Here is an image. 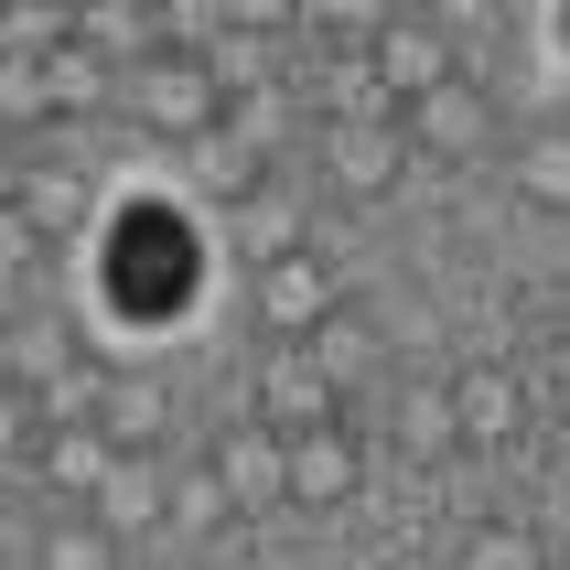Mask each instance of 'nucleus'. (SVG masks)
Here are the masks:
<instances>
[{"instance_id": "nucleus-1", "label": "nucleus", "mask_w": 570, "mask_h": 570, "mask_svg": "<svg viewBox=\"0 0 570 570\" xmlns=\"http://www.w3.org/2000/svg\"><path fill=\"white\" fill-rule=\"evenodd\" d=\"M129 108H140V129H161V140H216L226 119H237V97H226L216 55H184V43H161L151 65H129Z\"/></svg>"}, {"instance_id": "nucleus-2", "label": "nucleus", "mask_w": 570, "mask_h": 570, "mask_svg": "<svg viewBox=\"0 0 570 570\" xmlns=\"http://www.w3.org/2000/svg\"><path fill=\"white\" fill-rule=\"evenodd\" d=\"M248 420H269L291 442H302V431H334V420H345V377H334L313 345H281L258 366V387H248Z\"/></svg>"}, {"instance_id": "nucleus-3", "label": "nucleus", "mask_w": 570, "mask_h": 570, "mask_svg": "<svg viewBox=\"0 0 570 570\" xmlns=\"http://www.w3.org/2000/svg\"><path fill=\"white\" fill-rule=\"evenodd\" d=\"M345 313V281H334V258H269V269H258V323H269V334H281V345H313L323 323Z\"/></svg>"}, {"instance_id": "nucleus-4", "label": "nucleus", "mask_w": 570, "mask_h": 570, "mask_svg": "<svg viewBox=\"0 0 570 570\" xmlns=\"http://www.w3.org/2000/svg\"><path fill=\"white\" fill-rule=\"evenodd\" d=\"M410 161L420 151H410L399 119H334V129H323V173H334V194H355V205H377Z\"/></svg>"}, {"instance_id": "nucleus-5", "label": "nucleus", "mask_w": 570, "mask_h": 570, "mask_svg": "<svg viewBox=\"0 0 570 570\" xmlns=\"http://www.w3.org/2000/svg\"><path fill=\"white\" fill-rule=\"evenodd\" d=\"M399 129H410V151L431 161V173H442V161H484L495 151V97L484 87H442V97H420Z\"/></svg>"}, {"instance_id": "nucleus-6", "label": "nucleus", "mask_w": 570, "mask_h": 570, "mask_svg": "<svg viewBox=\"0 0 570 570\" xmlns=\"http://www.w3.org/2000/svg\"><path fill=\"white\" fill-rule=\"evenodd\" d=\"M387 76V97H399V119H410L420 97H442V87H463V65H452V32L442 22H387L377 32V55H366Z\"/></svg>"}, {"instance_id": "nucleus-7", "label": "nucleus", "mask_w": 570, "mask_h": 570, "mask_svg": "<svg viewBox=\"0 0 570 570\" xmlns=\"http://www.w3.org/2000/svg\"><path fill=\"white\" fill-rule=\"evenodd\" d=\"M216 474H226V495H237V517L291 507V431H269V420L226 431V442H216Z\"/></svg>"}, {"instance_id": "nucleus-8", "label": "nucleus", "mask_w": 570, "mask_h": 570, "mask_svg": "<svg viewBox=\"0 0 570 570\" xmlns=\"http://www.w3.org/2000/svg\"><path fill=\"white\" fill-rule=\"evenodd\" d=\"M355 484H366V452H355V431H345V420L291 442V507H345Z\"/></svg>"}, {"instance_id": "nucleus-9", "label": "nucleus", "mask_w": 570, "mask_h": 570, "mask_svg": "<svg viewBox=\"0 0 570 570\" xmlns=\"http://www.w3.org/2000/svg\"><path fill=\"white\" fill-rule=\"evenodd\" d=\"M119 463H129V452L108 442V431H55V442H43V484H55V495H76V507H97Z\"/></svg>"}, {"instance_id": "nucleus-10", "label": "nucleus", "mask_w": 570, "mask_h": 570, "mask_svg": "<svg viewBox=\"0 0 570 570\" xmlns=\"http://www.w3.org/2000/svg\"><path fill=\"white\" fill-rule=\"evenodd\" d=\"M108 366H97V355H76V366H65L55 387H32V420H43V442H55V431H97V410H108Z\"/></svg>"}, {"instance_id": "nucleus-11", "label": "nucleus", "mask_w": 570, "mask_h": 570, "mask_svg": "<svg viewBox=\"0 0 570 570\" xmlns=\"http://www.w3.org/2000/svg\"><path fill=\"white\" fill-rule=\"evenodd\" d=\"M452 420H463V442H517V377L507 366H463L452 377Z\"/></svg>"}, {"instance_id": "nucleus-12", "label": "nucleus", "mask_w": 570, "mask_h": 570, "mask_svg": "<svg viewBox=\"0 0 570 570\" xmlns=\"http://www.w3.org/2000/svg\"><path fill=\"white\" fill-rule=\"evenodd\" d=\"M97 517H108V528H173V484H161V463L151 452H129L119 474H108V495H97Z\"/></svg>"}, {"instance_id": "nucleus-13", "label": "nucleus", "mask_w": 570, "mask_h": 570, "mask_svg": "<svg viewBox=\"0 0 570 570\" xmlns=\"http://www.w3.org/2000/svg\"><path fill=\"white\" fill-rule=\"evenodd\" d=\"M237 248L269 269V258H302V194L291 184H258L248 205H237Z\"/></svg>"}, {"instance_id": "nucleus-14", "label": "nucleus", "mask_w": 570, "mask_h": 570, "mask_svg": "<svg viewBox=\"0 0 570 570\" xmlns=\"http://www.w3.org/2000/svg\"><path fill=\"white\" fill-rule=\"evenodd\" d=\"M97 431H108L119 452H161V442H173V399H161L151 377H119L108 410H97Z\"/></svg>"}, {"instance_id": "nucleus-15", "label": "nucleus", "mask_w": 570, "mask_h": 570, "mask_svg": "<svg viewBox=\"0 0 570 570\" xmlns=\"http://www.w3.org/2000/svg\"><path fill=\"white\" fill-rule=\"evenodd\" d=\"M32 570H119V528H108L97 507L55 517V528L32 539Z\"/></svg>"}, {"instance_id": "nucleus-16", "label": "nucleus", "mask_w": 570, "mask_h": 570, "mask_svg": "<svg viewBox=\"0 0 570 570\" xmlns=\"http://www.w3.org/2000/svg\"><path fill=\"white\" fill-rule=\"evenodd\" d=\"M517 194L539 216H570V129H528L517 140Z\"/></svg>"}, {"instance_id": "nucleus-17", "label": "nucleus", "mask_w": 570, "mask_h": 570, "mask_svg": "<svg viewBox=\"0 0 570 570\" xmlns=\"http://www.w3.org/2000/svg\"><path fill=\"white\" fill-rule=\"evenodd\" d=\"M11 205H22L32 226H87L97 184H87V173H55V161H32V173H22V194H11Z\"/></svg>"}, {"instance_id": "nucleus-18", "label": "nucleus", "mask_w": 570, "mask_h": 570, "mask_svg": "<svg viewBox=\"0 0 570 570\" xmlns=\"http://www.w3.org/2000/svg\"><path fill=\"white\" fill-rule=\"evenodd\" d=\"M452 442H463V420H452V387H410V399H399V452L442 463Z\"/></svg>"}, {"instance_id": "nucleus-19", "label": "nucleus", "mask_w": 570, "mask_h": 570, "mask_svg": "<svg viewBox=\"0 0 570 570\" xmlns=\"http://www.w3.org/2000/svg\"><path fill=\"white\" fill-rule=\"evenodd\" d=\"M323 108L334 119H399V97H387V76L366 55H334V76H323Z\"/></svg>"}, {"instance_id": "nucleus-20", "label": "nucleus", "mask_w": 570, "mask_h": 570, "mask_svg": "<svg viewBox=\"0 0 570 570\" xmlns=\"http://www.w3.org/2000/svg\"><path fill=\"white\" fill-rule=\"evenodd\" d=\"M43 76H55V108H97L108 87H129L108 55H87V43H65V55H43Z\"/></svg>"}, {"instance_id": "nucleus-21", "label": "nucleus", "mask_w": 570, "mask_h": 570, "mask_svg": "<svg viewBox=\"0 0 570 570\" xmlns=\"http://www.w3.org/2000/svg\"><path fill=\"white\" fill-rule=\"evenodd\" d=\"M226 517H237V495H226V474H216V463L173 474V528H194V539H205V528H226Z\"/></svg>"}, {"instance_id": "nucleus-22", "label": "nucleus", "mask_w": 570, "mask_h": 570, "mask_svg": "<svg viewBox=\"0 0 570 570\" xmlns=\"http://www.w3.org/2000/svg\"><path fill=\"white\" fill-rule=\"evenodd\" d=\"M463 570H549V549L528 528H507V517H484L474 539H463Z\"/></svg>"}, {"instance_id": "nucleus-23", "label": "nucleus", "mask_w": 570, "mask_h": 570, "mask_svg": "<svg viewBox=\"0 0 570 570\" xmlns=\"http://www.w3.org/2000/svg\"><path fill=\"white\" fill-rule=\"evenodd\" d=\"M0 119H55V76H43V55H11L0 65Z\"/></svg>"}, {"instance_id": "nucleus-24", "label": "nucleus", "mask_w": 570, "mask_h": 570, "mask_svg": "<svg viewBox=\"0 0 570 570\" xmlns=\"http://www.w3.org/2000/svg\"><path fill=\"white\" fill-rule=\"evenodd\" d=\"M11 366H22L32 387H55L65 366H76V345H65V323H43V313H32L22 334H11Z\"/></svg>"}, {"instance_id": "nucleus-25", "label": "nucleus", "mask_w": 570, "mask_h": 570, "mask_svg": "<svg viewBox=\"0 0 570 570\" xmlns=\"http://www.w3.org/2000/svg\"><path fill=\"white\" fill-rule=\"evenodd\" d=\"M366 345H377V323L355 313V302H345V313H334V323H323V334H313V355H323V366H334V377H355V366H366Z\"/></svg>"}, {"instance_id": "nucleus-26", "label": "nucleus", "mask_w": 570, "mask_h": 570, "mask_svg": "<svg viewBox=\"0 0 570 570\" xmlns=\"http://www.w3.org/2000/svg\"><path fill=\"white\" fill-rule=\"evenodd\" d=\"M549 366H560V377H570V323H560V334H549Z\"/></svg>"}]
</instances>
